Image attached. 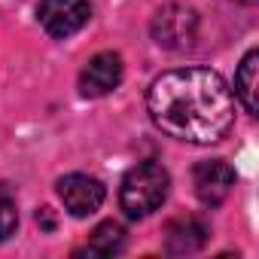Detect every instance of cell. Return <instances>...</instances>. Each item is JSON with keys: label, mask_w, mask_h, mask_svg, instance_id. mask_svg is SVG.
<instances>
[{"label": "cell", "mask_w": 259, "mask_h": 259, "mask_svg": "<svg viewBox=\"0 0 259 259\" xmlns=\"http://www.w3.org/2000/svg\"><path fill=\"white\" fill-rule=\"evenodd\" d=\"M156 128L186 144H217L235 122V95L217 70L183 67L162 73L147 92Z\"/></svg>", "instance_id": "1"}, {"label": "cell", "mask_w": 259, "mask_h": 259, "mask_svg": "<svg viewBox=\"0 0 259 259\" xmlns=\"http://www.w3.org/2000/svg\"><path fill=\"white\" fill-rule=\"evenodd\" d=\"M168 186H171V177L159 162H141L122 177L119 204L132 220H144V217H150L153 210L162 207V201L168 195Z\"/></svg>", "instance_id": "2"}, {"label": "cell", "mask_w": 259, "mask_h": 259, "mask_svg": "<svg viewBox=\"0 0 259 259\" xmlns=\"http://www.w3.org/2000/svg\"><path fill=\"white\" fill-rule=\"evenodd\" d=\"M150 31H153V40L159 46H165V49H186L195 40L198 16H195V10H189L183 4H168V7H162L153 16Z\"/></svg>", "instance_id": "3"}, {"label": "cell", "mask_w": 259, "mask_h": 259, "mask_svg": "<svg viewBox=\"0 0 259 259\" xmlns=\"http://www.w3.org/2000/svg\"><path fill=\"white\" fill-rule=\"evenodd\" d=\"M37 16L49 37L67 40L79 28H85V22L92 19V4L89 0H40Z\"/></svg>", "instance_id": "4"}, {"label": "cell", "mask_w": 259, "mask_h": 259, "mask_svg": "<svg viewBox=\"0 0 259 259\" xmlns=\"http://www.w3.org/2000/svg\"><path fill=\"white\" fill-rule=\"evenodd\" d=\"M192 186H195V195L207 207H217V204H223L229 198V192L235 186V168L229 162H223V159L201 162L192 171Z\"/></svg>", "instance_id": "5"}, {"label": "cell", "mask_w": 259, "mask_h": 259, "mask_svg": "<svg viewBox=\"0 0 259 259\" xmlns=\"http://www.w3.org/2000/svg\"><path fill=\"white\" fill-rule=\"evenodd\" d=\"M58 198L73 217H89L104 204V183L89 174H67L58 180Z\"/></svg>", "instance_id": "6"}, {"label": "cell", "mask_w": 259, "mask_h": 259, "mask_svg": "<svg viewBox=\"0 0 259 259\" xmlns=\"http://www.w3.org/2000/svg\"><path fill=\"white\" fill-rule=\"evenodd\" d=\"M122 82V58L116 52H98L79 73V92L85 98H104Z\"/></svg>", "instance_id": "7"}, {"label": "cell", "mask_w": 259, "mask_h": 259, "mask_svg": "<svg viewBox=\"0 0 259 259\" xmlns=\"http://www.w3.org/2000/svg\"><path fill=\"white\" fill-rule=\"evenodd\" d=\"M207 241V226L198 217H177L165 229V244L171 253H195Z\"/></svg>", "instance_id": "8"}, {"label": "cell", "mask_w": 259, "mask_h": 259, "mask_svg": "<svg viewBox=\"0 0 259 259\" xmlns=\"http://www.w3.org/2000/svg\"><path fill=\"white\" fill-rule=\"evenodd\" d=\"M256 61H259V52L250 49L235 73V98L244 104L247 113H256L259 104H256Z\"/></svg>", "instance_id": "9"}, {"label": "cell", "mask_w": 259, "mask_h": 259, "mask_svg": "<svg viewBox=\"0 0 259 259\" xmlns=\"http://www.w3.org/2000/svg\"><path fill=\"white\" fill-rule=\"evenodd\" d=\"M122 247H125V229H122L119 223L107 220V223H101V226L89 235L85 253H92V256H113V253H119Z\"/></svg>", "instance_id": "10"}, {"label": "cell", "mask_w": 259, "mask_h": 259, "mask_svg": "<svg viewBox=\"0 0 259 259\" xmlns=\"http://www.w3.org/2000/svg\"><path fill=\"white\" fill-rule=\"evenodd\" d=\"M19 229V210H16V201L7 189H0V241L13 238Z\"/></svg>", "instance_id": "11"}, {"label": "cell", "mask_w": 259, "mask_h": 259, "mask_svg": "<svg viewBox=\"0 0 259 259\" xmlns=\"http://www.w3.org/2000/svg\"><path fill=\"white\" fill-rule=\"evenodd\" d=\"M37 223H40L43 229H49V232H52V229H55V220H52V210H49V207H40V210H37Z\"/></svg>", "instance_id": "12"}, {"label": "cell", "mask_w": 259, "mask_h": 259, "mask_svg": "<svg viewBox=\"0 0 259 259\" xmlns=\"http://www.w3.org/2000/svg\"><path fill=\"white\" fill-rule=\"evenodd\" d=\"M238 4H256V0H238Z\"/></svg>", "instance_id": "13"}]
</instances>
